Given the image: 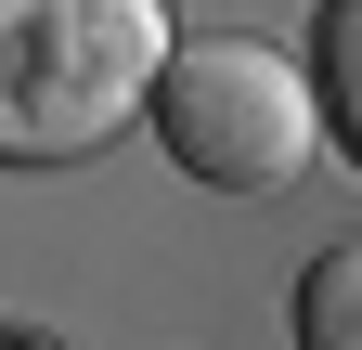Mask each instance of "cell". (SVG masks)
Segmentation results:
<instances>
[{
  "instance_id": "cell-1",
  "label": "cell",
  "mask_w": 362,
  "mask_h": 350,
  "mask_svg": "<svg viewBox=\"0 0 362 350\" xmlns=\"http://www.w3.org/2000/svg\"><path fill=\"white\" fill-rule=\"evenodd\" d=\"M168 0H0V169H78L143 117Z\"/></svg>"
},
{
  "instance_id": "cell-2",
  "label": "cell",
  "mask_w": 362,
  "mask_h": 350,
  "mask_svg": "<svg viewBox=\"0 0 362 350\" xmlns=\"http://www.w3.org/2000/svg\"><path fill=\"white\" fill-rule=\"evenodd\" d=\"M156 143L181 182H207V195H285L310 156H324V117H310V78L272 52V39H168V65H156Z\"/></svg>"
},
{
  "instance_id": "cell-3",
  "label": "cell",
  "mask_w": 362,
  "mask_h": 350,
  "mask_svg": "<svg viewBox=\"0 0 362 350\" xmlns=\"http://www.w3.org/2000/svg\"><path fill=\"white\" fill-rule=\"evenodd\" d=\"M310 117H324V143L362 169V0H324V13H310Z\"/></svg>"
},
{
  "instance_id": "cell-4",
  "label": "cell",
  "mask_w": 362,
  "mask_h": 350,
  "mask_svg": "<svg viewBox=\"0 0 362 350\" xmlns=\"http://www.w3.org/2000/svg\"><path fill=\"white\" fill-rule=\"evenodd\" d=\"M298 350H362V234L298 273Z\"/></svg>"
},
{
  "instance_id": "cell-5",
  "label": "cell",
  "mask_w": 362,
  "mask_h": 350,
  "mask_svg": "<svg viewBox=\"0 0 362 350\" xmlns=\"http://www.w3.org/2000/svg\"><path fill=\"white\" fill-rule=\"evenodd\" d=\"M0 350H26V337H0Z\"/></svg>"
}]
</instances>
